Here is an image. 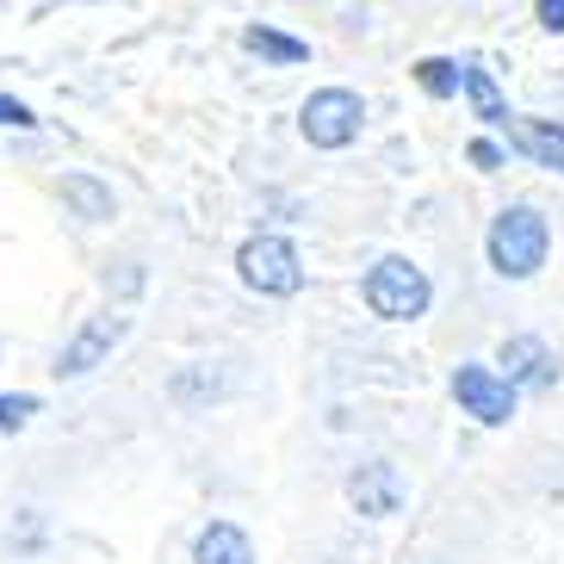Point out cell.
<instances>
[{
  "label": "cell",
  "instance_id": "12",
  "mask_svg": "<svg viewBox=\"0 0 564 564\" xmlns=\"http://www.w3.org/2000/svg\"><path fill=\"white\" fill-rule=\"evenodd\" d=\"M63 199L75 205V217H87V224H106V217H112V186H100L94 174H68Z\"/></svg>",
  "mask_w": 564,
  "mask_h": 564
},
{
  "label": "cell",
  "instance_id": "17",
  "mask_svg": "<svg viewBox=\"0 0 564 564\" xmlns=\"http://www.w3.org/2000/svg\"><path fill=\"white\" fill-rule=\"evenodd\" d=\"M0 124H37V118L25 112V106L13 100V94H0Z\"/></svg>",
  "mask_w": 564,
  "mask_h": 564
},
{
  "label": "cell",
  "instance_id": "14",
  "mask_svg": "<svg viewBox=\"0 0 564 564\" xmlns=\"http://www.w3.org/2000/svg\"><path fill=\"white\" fill-rule=\"evenodd\" d=\"M415 82H422V94H429V100H453V94H459V63L429 56V63H415Z\"/></svg>",
  "mask_w": 564,
  "mask_h": 564
},
{
  "label": "cell",
  "instance_id": "10",
  "mask_svg": "<svg viewBox=\"0 0 564 564\" xmlns=\"http://www.w3.org/2000/svg\"><path fill=\"white\" fill-rule=\"evenodd\" d=\"M193 564H254V546L236 521H212L199 533V546H193Z\"/></svg>",
  "mask_w": 564,
  "mask_h": 564
},
{
  "label": "cell",
  "instance_id": "2",
  "mask_svg": "<svg viewBox=\"0 0 564 564\" xmlns=\"http://www.w3.org/2000/svg\"><path fill=\"white\" fill-rule=\"evenodd\" d=\"M360 299H366V311L384 316V323H415V316L429 311L434 285H429V273H422L415 261L384 254V261H372V273H366V285H360Z\"/></svg>",
  "mask_w": 564,
  "mask_h": 564
},
{
  "label": "cell",
  "instance_id": "16",
  "mask_svg": "<svg viewBox=\"0 0 564 564\" xmlns=\"http://www.w3.org/2000/svg\"><path fill=\"white\" fill-rule=\"evenodd\" d=\"M465 155H471V162H478L484 174H490V167H502V150H497V143H490V137H478V143H471V150H465Z\"/></svg>",
  "mask_w": 564,
  "mask_h": 564
},
{
  "label": "cell",
  "instance_id": "7",
  "mask_svg": "<svg viewBox=\"0 0 564 564\" xmlns=\"http://www.w3.org/2000/svg\"><path fill=\"white\" fill-rule=\"evenodd\" d=\"M502 366H509L502 379H509L514 391H552V384H558V354H552L540 335H509V341H502Z\"/></svg>",
  "mask_w": 564,
  "mask_h": 564
},
{
  "label": "cell",
  "instance_id": "4",
  "mask_svg": "<svg viewBox=\"0 0 564 564\" xmlns=\"http://www.w3.org/2000/svg\"><path fill=\"white\" fill-rule=\"evenodd\" d=\"M299 124H304V137H311V150H348L366 124V100L348 94V87H323V94L304 100Z\"/></svg>",
  "mask_w": 564,
  "mask_h": 564
},
{
  "label": "cell",
  "instance_id": "9",
  "mask_svg": "<svg viewBox=\"0 0 564 564\" xmlns=\"http://www.w3.org/2000/svg\"><path fill=\"white\" fill-rule=\"evenodd\" d=\"M348 502L360 514H398V502H403V478H398V465H384V459H372V465H360L348 478Z\"/></svg>",
  "mask_w": 564,
  "mask_h": 564
},
{
  "label": "cell",
  "instance_id": "18",
  "mask_svg": "<svg viewBox=\"0 0 564 564\" xmlns=\"http://www.w3.org/2000/svg\"><path fill=\"white\" fill-rule=\"evenodd\" d=\"M540 25H546V32H564V0H540Z\"/></svg>",
  "mask_w": 564,
  "mask_h": 564
},
{
  "label": "cell",
  "instance_id": "1",
  "mask_svg": "<svg viewBox=\"0 0 564 564\" xmlns=\"http://www.w3.org/2000/svg\"><path fill=\"white\" fill-rule=\"evenodd\" d=\"M546 249H552V230L533 205H509L490 224V267H497L502 280H533L546 267Z\"/></svg>",
  "mask_w": 564,
  "mask_h": 564
},
{
  "label": "cell",
  "instance_id": "8",
  "mask_svg": "<svg viewBox=\"0 0 564 564\" xmlns=\"http://www.w3.org/2000/svg\"><path fill=\"white\" fill-rule=\"evenodd\" d=\"M502 131H509V143L528 155L533 167L564 174V124H552V118H502Z\"/></svg>",
  "mask_w": 564,
  "mask_h": 564
},
{
  "label": "cell",
  "instance_id": "15",
  "mask_svg": "<svg viewBox=\"0 0 564 564\" xmlns=\"http://www.w3.org/2000/svg\"><path fill=\"white\" fill-rule=\"evenodd\" d=\"M32 415H37V398H25V391L19 398H0V429H25Z\"/></svg>",
  "mask_w": 564,
  "mask_h": 564
},
{
  "label": "cell",
  "instance_id": "5",
  "mask_svg": "<svg viewBox=\"0 0 564 564\" xmlns=\"http://www.w3.org/2000/svg\"><path fill=\"white\" fill-rule=\"evenodd\" d=\"M453 398H459L465 415H478L484 429H502L514 415V384L502 379L497 366H459L453 372Z\"/></svg>",
  "mask_w": 564,
  "mask_h": 564
},
{
  "label": "cell",
  "instance_id": "6",
  "mask_svg": "<svg viewBox=\"0 0 564 564\" xmlns=\"http://www.w3.org/2000/svg\"><path fill=\"white\" fill-rule=\"evenodd\" d=\"M124 329H131V323H124L118 311L87 316L82 335H75V341L63 348V360H56V379H87V372H94V366H100L106 354H112L118 341H124Z\"/></svg>",
  "mask_w": 564,
  "mask_h": 564
},
{
  "label": "cell",
  "instance_id": "11",
  "mask_svg": "<svg viewBox=\"0 0 564 564\" xmlns=\"http://www.w3.org/2000/svg\"><path fill=\"white\" fill-rule=\"evenodd\" d=\"M459 87H465V100H471V112H478L484 124H502V118H509V106H502L497 82H490V68L459 63Z\"/></svg>",
  "mask_w": 564,
  "mask_h": 564
},
{
  "label": "cell",
  "instance_id": "13",
  "mask_svg": "<svg viewBox=\"0 0 564 564\" xmlns=\"http://www.w3.org/2000/svg\"><path fill=\"white\" fill-rule=\"evenodd\" d=\"M242 44H249L261 63H304V56H311V44H304V37L267 32V25H249V32H242Z\"/></svg>",
  "mask_w": 564,
  "mask_h": 564
},
{
  "label": "cell",
  "instance_id": "3",
  "mask_svg": "<svg viewBox=\"0 0 564 564\" xmlns=\"http://www.w3.org/2000/svg\"><path fill=\"white\" fill-rule=\"evenodd\" d=\"M236 267H242V285L261 292V299H292L304 285V261L285 236H249L242 254H236Z\"/></svg>",
  "mask_w": 564,
  "mask_h": 564
}]
</instances>
